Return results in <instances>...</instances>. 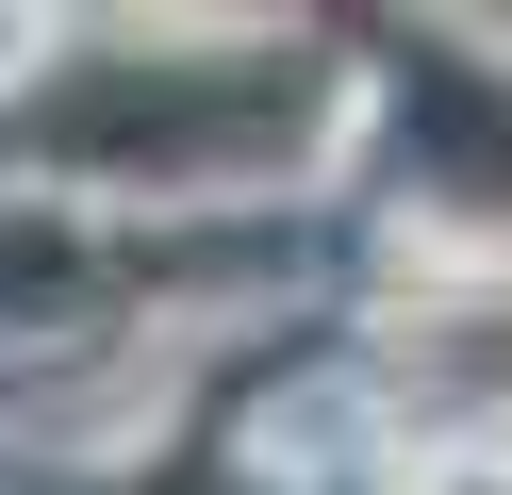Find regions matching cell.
Here are the masks:
<instances>
[{"mask_svg":"<svg viewBox=\"0 0 512 495\" xmlns=\"http://www.w3.org/2000/svg\"><path fill=\"white\" fill-rule=\"evenodd\" d=\"M298 116V66H232V83H67L34 99V149H116V165H199Z\"/></svg>","mask_w":512,"mask_h":495,"instance_id":"1","label":"cell"},{"mask_svg":"<svg viewBox=\"0 0 512 495\" xmlns=\"http://www.w3.org/2000/svg\"><path fill=\"white\" fill-rule=\"evenodd\" d=\"M397 396L430 429H512V297H430V314H397Z\"/></svg>","mask_w":512,"mask_h":495,"instance_id":"2","label":"cell"},{"mask_svg":"<svg viewBox=\"0 0 512 495\" xmlns=\"http://www.w3.org/2000/svg\"><path fill=\"white\" fill-rule=\"evenodd\" d=\"M413 116L446 132V182H463L479 215H512V99L463 83V66H413Z\"/></svg>","mask_w":512,"mask_h":495,"instance_id":"3","label":"cell"}]
</instances>
